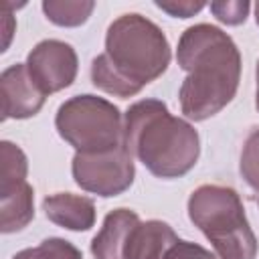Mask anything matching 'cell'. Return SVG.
Here are the masks:
<instances>
[{"instance_id":"d6986e66","label":"cell","mask_w":259,"mask_h":259,"mask_svg":"<svg viewBox=\"0 0 259 259\" xmlns=\"http://www.w3.org/2000/svg\"><path fill=\"white\" fill-rule=\"evenodd\" d=\"M156 6L160 8V10H164V12H168L170 16H176V18H190V16H194L196 12H200L206 4L204 2H200V0H196V2H192V0H182V2H156Z\"/></svg>"},{"instance_id":"8992f818","label":"cell","mask_w":259,"mask_h":259,"mask_svg":"<svg viewBox=\"0 0 259 259\" xmlns=\"http://www.w3.org/2000/svg\"><path fill=\"white\" fill-rule=\"evenodd\" d=\"M73 178L75 182L99 196H117L127 190L136 176L134 156L125 144L101 152V154H75L73 156Z\"/></svg>"},{"instance_id":"6da1fadb","label":"cell","mask_w":259,"mask_h":259,"mask_svg":"<svg viewBox=\"0 0 259 259\" xmlns=\"http://www.w3.org/2000/svg\"><path fill=\"white\" fill-rule=\"evenodd\" d=\"M176 59L188 73L178 93L188 119H208L233 101L241 77V53L227 32L206 22L188 26L178 40Z\"/></svg>"},{"instance_id":"52a82bcc","label":"cell","mask_w":259,"mask_h":259,"mask_svg":"<svg viewBox=\"0 0 259 259\" xmlns=\"http://www.w3.org/2000/svg\"><path fill=\"white\" fill-rule=\"evenodd\" d=\"M26 69L45 95L63 91L77 77L75 49L57 38L40 40L26 57Z\"/></svg>"},{"instance_id":"3957f363","label":"cell","mask_w":259,"mask_h":259,"mask_svg":"<svg viewBox=\"0 0 259 259\" xmlns=\"http://www.w3.org/2000/svg\"><path fill=\"white\" fill-rule=\"evenodd\" d=\"M123 144L158 178L184 176L200 154L194 125L172 115L160 99H142L130 105L123 115Z\"/></svg>"},{"instance_id":"5bb4252c","label":"cell","mask_w":259,"mask_h":259,"mask_svg":"<svg viewBox=\"0 0 259 259\" xmlns=\"http://www.w3.org/2000/svg\"><path fill=\"white\" fill-rule=\"evenodd\" d=\"M95 8L89 0H45L42 12L47 18L59 26H79L83 24Z\"/></svg>"},{"instance_id":"9a60e30c","label":"cell","mask_w":259,"mask_h":259,"mask_svg":"<svg viewBox=\"0 0 259 259\" xmlns=\"http://www.w3.org/2000/svg\"><path fill=\"white\" fill-rule=\"evenodd\" d=\"M12 259H83V255L73 243L59 237H51L45 239L38 247L18 251Z\"/></svg>"},{"instance_id":"2e32d148","label":"cell","mask_w":259,"mask_h":259,"mask_svg":"<svg viewBox=\"0 0 259 259\" xmlns=\"http://www.w3.org/2000/svg\"><path fill=\"white\" fill-rule=\"evenodd\" d=\"M241 174L245 182L259 190V130L251 132L241 152Z\"/></svg>"},{"instance_id":"e0dca14e","label":"cell","mask_w":259,"mask_h":259,"mask_svg":"<svg viewBox=\"0 0 259 259\" xmlns=\"http://www.w3.org/2000/svg\"><path fill=\"white\" fill-rule=\"evenodd\" d=\"M251 4L247 0H223L210 2V12L225 24H241L247 20Z\"/></svg>"},{"instance_id":"9c48e42d","label":"cell","mask_w":259,"mask_h":259,"mask_svg":"<svg viewBox=\"0 0 259 259\" xmlns=\"http://www.w3.org/2000/svg\"><path fill=\"white\" fill-rule=\"evenodd\" d=\"M140 225V217L130 208L111 210L99 233L91 241V253L95 259H127V249L134 229Z\"/></svg>"},{"instance_id":"7c38bea8","label":"cell","mask_w":259,"mask_h":259,"mask_svg":"<svg viewBox=\"0 0 259 259\" xmlns=\"http://www.w3.org/2000/svg\"><path fill=\"white\" fill-rule=\"evenodd\" d=\"M34 190L28 182L0 194V229L2 233L22 231L34 217Z\"/></svg>"},{"instance_id":"4fadbf2b","label":"cell","mask_w":259,"mask_h":259,"mask_svg":"<svg viewBox=\"0 0 259 259\" xmlns=\"http://www.w3.org/2000/svg\"><path fill=\"white\" fill-rule=\"evenodd\" d=\"M26 172L28 162L24 152L16 144L4 140L0 144V194L26 182Z\"/></svg>"},{"instance_id":"ac0fdd59","label":"cell","mask_w":259,"mask_h":259,"mask_svg":"<svg viewBox=\"0 0 259 259\" xmlns=\"http://www.w3.org/2000/svg\"><path fill=\"white\" fill-rule=\"evenodd\" d=\"M164 259H217L208 249L190 241H176L164 255Z\"/></svg>"},{"instance_id":"8fae6325","label":"cell","mask_w":259,"mask_h":259,"mask_svg":"<svg viewBox=\"0 0 259 259\" xmlns=\"http://www.w3.org/2000/svg\"><path fill=\"white\" fill-rule=\"evenodd\" d=\"M178 241L174 229L164 221H146L134 229L127 259H164L166 251Z\"/></svg>"},{"instance_id":"5b68a950","label":"cell","mask_w":259,"mask_h":259,"mask_svg":"<svg viewBox=\"0 0 259 259\" xmlns=\"http://www.w3.org/2000/svg\"><path fill=\"white\" fill-rule=\"evenodd\" d=\"M59 136L79 154H101L123 144L119 109L97 95H75L57 109Z\"/></svg>"},{"instance_id":"277c9868","label":"cell","mask_w":259,"mask_h":259,"mask_svg":"<svg viewBox=\"0 0 259 259\" xmlns=\"http://www.w3.org/2000/svg\"><path fill=\"white\" fill-rule=\"evenodd\" d=\"M188 217L212 243L221 259H255L257 239L237 190L202 184L188 198Z\"/></svg>"},{"instance_id":"ba28073f","label":"cell","mask_w":259,"mask_h":259,"mask_svg":"<svg viewBox=\"0 0 259 259\" xmlns=\"http://www.w3.org/2000/svg\"><path fill=\"white\" fill-rule=\"evenodd\" d=\"M2 119H26L40 111L47 95L28 75L26 63L10 65L0 75Z\"/></svg>"},{"instance_id":"7402d4cb","label":"cell","mask_w":259,"mask_h":259,"mask_svg":"<svg viewBox=\"0 0 259 259\" xmlns=\"http://www.w3.org/2000/svg\"><path fill=\"white\" fill-rule=\"evenodd\" d=\"M255 20H257V24H259V2L255 4Z\"/></svg>"},{"instance_id":"ffe728a7","label":"cell","mask_w":259,"mask_h":259,"mask_svg":"<svg viewBox=\"0 0 259 259\" xmlns=\"http://www.w3.org/2000/svg\"><path fill=\"white\" fill-rule=\"evenodd\" d=\"M2 16H4V51L8 49V45H10V36H12V24H14V20H12V12H8L6 8H2Z\"/></svg>"},{"instance_id":"30bf717a","label":"cell","mask_w":259,"mask_h":259,"mask_svg":"<svg viewBox=\"0 0 259 259\" xmlns=\"http://www.w3.org/2000/svg\"><path fill=\"white\" fill-rule=\"evenodd\" d=\"M49 221L69 231H89L95 225V204L89 196L73 192H57L42 200Z\"/></svg>"},{"instance_id":"7a4b0ae2","label":"cell","mask_w":259,"mask_h":259,"mask_svg":"<svg viewBox=\"0 0 259 259\" xmlns=\"http://www.w3.org/2000/svg\"><path fill=\"white\" fill-rule=\"evenodd\" d=\"M170 57L168 38L156 22L138 12L121 14L107 28L105 51L91 63V81L97 89L125 99L158 79Z\"/></svg>"},{"instance_id":"44dd1931","label":"cell","mask_w":259,"mask_h":259,"mask_svg":"<svg viewBox=\"0 0 259 259\" xmlns=\"http://www.w3.org/2000/svg\"><path fill=\"white\" fill-rule=\"evenodd\" d=\"M255 107L259 111V61H257V93H255Z\"/></svg>"}]
</instances>
